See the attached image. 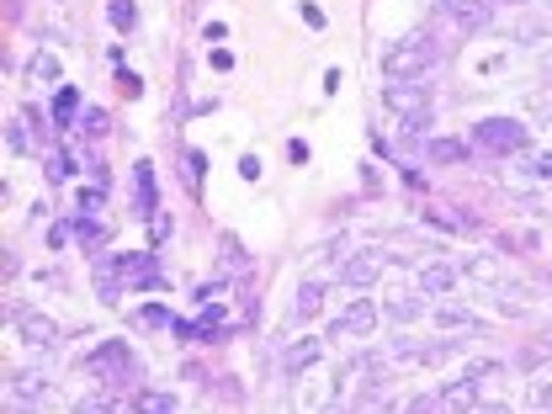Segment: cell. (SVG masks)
I'll list each match as a JSON object with an SVG mask.
<instances>
[{"mask_svg": "<svg viewBox=\"0 0 552 414\" xmlns=\"http://www.w3.org/2000/svg\"><path fill=\"white\" fill-rule=\"evenodd\" d=\"M436 64H441V43L436 37H404V43H393L383 53V74L388 80H420Z\"/></svg>", "mask_w": 552, "mask_h": 414, "instance_id": "1", "label": "cell"}, {"mask_svg": "<svg viewBox=\"0 0 552 414\" xmlns=\"http://www.w3.org/2000/svg\"><path fill=\"white\" fill-rule=\"evenodd\" d=\"M526 122H516V117H489V122H478L473 128V144L484 149V154H516V149H526Z\"/></svg>", "mask_w": 552, "mask_h": 414, "instance_id": "2", "label": "cell"}, {"mask_svg": "<svg viewBox=\"0 0 552 414\" xmlns=\"http://www.w3.org/2000/svg\"><path fill=\"white\" fill-rule=\"evenodd\" d=\"M388 106L393 112H404V117H420V112H431V85L425 80H388Z\"/></svg>", "mask_w": 552, "mask_h": 414, "instance_id": "3", "label": "cell"}, {"mask_svg": "<svg viewBox=\"0 0 552 414\" xmlns=\"http://www.w3.org/2000/svg\"><path fill=\"white\" fill-rule=\"evenodd\" d=\"M441 404H447V414H478V404H484V378H457V383H447L441 388Z\"/></svg>", "mask_w": 552, "mask_h": 414, "instance_id": "4", "label": "cell"}, {"mask_svg": "<svg viewBox=\"0 0 552 414\" xmlns=\"http://www.w3.org/2000/svg\"><path fill=\"white\" fill-rule=\"evenodd\" d=\"M340 277H346V287H351V293H367V287L383 277V255H377V250H356V255L340 266Z\"/></svg>", "mask_w": 552, "mask_h": 414, "instance_id": "5", "label": "cell"}, {"mask_svg": "<svg viewBox=\"0 0 552 414\" xmlns=\"http://www.w3.org/2000/svg\"><path fill=\"white\" fill-rule=\"evenodd\" d=\"M372 330H377V303H367V298L356 293V303H351V309H346V314L335 319V335H351V340H367Z\"/></svg>", "mask_w": 552, "mask_h": 414, "instance_id": "6", "label": "cell"}, {"mask_svg": "<svg viewBox=\"0 0 552 414\" xmlns=\"http://www.w3.org/2000/svg\"><path fill=\"white\" fill-rule=\"evenodd\" d=\"M11 324H16V335H21L27 346H43V351H48V346H58V324H53L48 314H37V309H21Z\"/></svg>", "mask_w": 552, "mask_h": 414, "instance_id": "7", "label": "cell"}, {"mask_svg": "<svg viewBox=\"0 0 552 414\" xmlns=\"http://www.w3.org/2000/svg\"><path fill=\"white\" fill-rule=\"evenodd\" d=\"M441 11H447V21L457 27V32H484L489 27V0H441Z\"/></svg>", "mask_w": 552, "mask_h": 414, "instance_id": "8", "label": "cell"}, {"mask_svg": "<svg viewBox=\"0 0 552 414\" xmlns=\"http://www.w3.org/2000/svg\"><path fill=\"white\" fill-rule=\"evenodd\" d=\"M319 356H324L319 335H303V340H292V346L282 351V372H287V378H303L308 367H319Z\"/></svg>", "mask_w": 552, "mask_h": 414, "instance_id": "9", "label": "cell"}, {"mask_svg": "<svg viewBox=\"0 0 552 414\" xmlns=\"http://www.w3.org/2000/svg\"><path fill=\"white\" fill-rule=\"evenodd\" d=\"M90 367H96V372H106L112 383H122V378L133 372V356H128V346H122V340H106V346L90 356Z\"/></svg>", "mask_w": 552, "mask_h": 414, "instance_id": "10", "label": "cell"}, {"mask_svg": "<svg viewBox=\"0 0 552 414\" xmlns=\"http://www.w3.org/2000/svg\"><path fill=\"white\" fill-rule=\"evenodd\" d=\"M452 287H457V266H452V261H431V266H420V293L447 298Z\"/></svg>", "mask_w": 552, "mask_h": 414, "instance_id": "11", "label": "cell"}, {"mask_svg": "<svg viewBox=\"0 0 552 414\" xmlns=\"http://www.w3.org/2000/svg\"><path fill=\"white\" fill-rule=\"evenodd\" d=\"M468 154H473V149H468L463 138H431V144H425V160H431V165H468Z\"/></svg>", "mask_w": 552, "mask_h": 414, "instance_id": "12", "label": "cell"}, {"mask_svg": "<svg viewBox=\"0 0 552 414\" xmlns=\"http://www.w3.org/2000/svg\"><path fill=\"white\" fill-rule=\"evenodd\" d=\"M324 293H330L324 282H303V287H298V298H292V314H298V319H314V314L324 309Z\"/></svg>", "mask_w": 552, "mask_h": 414, "instance_id": "13", "label": "cell"}, {"mask_svg": "<svg viewBox=\"0 0 552 414\" xmlns=\"http://www.w3.org/2000/svg\"><path fill=\"white\" fill-rule=\"evenodd\" d=\"M58 74H64V69H58V59H53V53H48V48H43V53H32V59H27V80H32V85H53V80H58Z\"/></svg>", "mask_w": 552, "mask_h": 414, "instance_id": "14", "label": "cell"}, {"mask_svg": "<svg viewBox=\"0 0 552 414\" xmlns=\"http://www.w3.org/2000/svg\"><path fill=\"white\" fill-rule=\"evenodd\" d=\"M436 324L468 335V330H478V314H473V309H457V303H441V309H436Z\"/></svg>", "mask_w": 552, "mask_h": 414, "instance_id": "15", "label": "cell"}, {"mask_svg": "<svg viewBox=\"0 0 552 414\" xmlns=\"http://www.w3.org/2000/svg\"><path fill=\"white\" fill-rule=\"evenodd\" d=\"M330 394H335V383H319V388H314L308 378H298V410H303V414L324 410V404H330Z\"/></svg>", "mask_w": 552, "mask_h": 414, "instance_id": "16", "label": "cell"}, {"mask_svg": "<svg viewBox=\"0 0 552 414\" xmlns=\"http://www.w3.org/2000/svg\"><path fill=\"white\" fill-rule=\"evenodd\" d=\"M5 388H11L16 399H43V394H48V383H43L37 372H5Z\"/></svg>", "mask_w": 552, "mask_h": 414, "instance_id": "17", "label": "cell"}, {"mask_svg": "<svg viewBox=\"0 0 552 414\" xmlns=\"http://www.w3.org/2000/svg\"><path fill=\"white\" fill-rule=\"evenodd\" d=\"M420 314H425V303H420V298H409V293H393V298H388V319H399V324H415Z\"/></svg>", "mask_w": 552, "mask_h": 414, "instance_id": "18", "label": "cell"}, {"mask_svg": "<svg viewBox=\"0 0 552 414\" xmlns=\"http://www.w3.org/2000/svg\"><path fill=\"white\" fill-rule=\"evenodd\" d=\"M202 176H207V160H202V149H186V154H181V181H186L191 191H202Z\"/></svg>", "mask_w": 552, "mask_h": 414, "instance_id": "19", "label": "cell"}, {"mask_svg": "<svg viewBox=\"0 0 552 414\" xmlns=\"http://www.w3.org/2000/svg\"><path fill=\"white\" fill-rule=\"evenodd\" d=\"M138 213L149 218V213H159V197H154V170H149V160L138 165Z\"/></svg>", "mask_w": 552, "mask_h": 414, "instance_id": "20", "label": "cell"}, {"mask_svg": "<svg viewBox=\"0 0 552 414\" xmlns=\"http://www.w3.org/2000/svg\"><path fill=\"white\" fill-rule=\"evenodd\" d=\"M542 362H552V330H542L537 340H526V351H521V367H526V372L542 367Z\"/></svg>", "mask_w": 552, "mask_h": 414, "instance_id": "21", "label": "cell"}, {"mask_svg": "<svg viewBox=\"0 0 552 414\" xmlns=\"http://www.w3.org/2000/svg\"><path fill=\"white\" fill-rule=\"evenodd\" d=\"M218 250H223V255H218V271H223V277H229V271H245V266H250V255L239 250V239H223Z\"/></svg>", "mask_w": 552, "mask_h": 414, "instance_id": "22", "label": "cell"}, {"mask_svg": "<svg viewBox=\"0 0 552 414\" xmlns=\"http://www.w3.org/2000/svg\"><path fill=\"white\" fill-rule=\"evenodd\" d=\"M138 324H144V330H175L170 309H159V303H144V309H138Z\"/></svg>", "mask_w": 552, "mask_h": 414, "instance_id": "23", "label": "cell"}, {"mask_svg": "<svg viewBox=\"0 0 552 414\" xmlns=\"http://www.w3.org/2000/svg\"><path fill=\"white\" fill-rule=\"evenodd\" d=\"M74 106H80V96H74V90L64 85V90L53 96V122H58V128H69V117H74Z\"/></svg>", "mask_w": 552, "mask_h": 414, "instance_id": "24", "label": "cell"}, {"mask_svg": "<svg viewBox=\"0 0 552 414\" xmlns=\"http://www.w3.org/2000/svg\"><path fill=\"white\" fill-rule=\"evenodd\" d=\"M138 414H175L170 394H138Z\"/></svg>", "mask_w": 552, "mask_h": 414, "instance_id": "25", "label": "cell"}, {"mask_svg": "<svg viewBox=\"0 0 552 414\" xmlns=\"http://www.w3.org/2000/svg\"><path fill=\"white\" fill-rule=\"evenodd\" d=\"M74 414H117V404H112V394H85L74 404Z\"/></svg>", "mask_w": 552, "mask_h": 414, "instance_id": "26", "label": "cell"}, {"mask_svg": "<svg viewBox=\"0 0 552 414\" xmlns=\"http://www.w3.org/2000/svg\"><path fill=\"white\" fill-rule=\"evenodd\" d=\"M74 170H80V165H74V160H69V149H58V154H53V160H48V181H69V176H74Z\"/></svg>", "mask_w": 552, "mask_h": 414, "instance_id": "27", "label": "cell"}, {"mask_svg": "<svg viewBox=\"0 0 552 414\" xmlns=\"http://www.w3.org/2000/svg\"><path fill=\"white\" fill-rule=\"evenodd\" d=\"M74 239H80V245H101V239H106V229H101V223H96V218L85 213V218L74 223Z\"/></svg>", "mask_w": 552, "mask_h": 414, "instance_id": "28", "label": "cell"}, {"mask_svg": "<svg viewBox=\"0 0 552 414\" xmlns=\"http://www.w3.org/2000/svg\"><path fill=\"white\" fill-rule=\"evenodd\" d=\"M106 11H112L117 32H133V0H106Z\"/></svg>", "mask_w": 552, "mask_h": 414, "instance_id": "29", "label": "cell"}, {"mask_svg": "<svg viewBox=\"0 0 552 414\" xmlns=\"http://www.w3.org/2000/svg\"><path fill=\"white\" fill-rule=\"evenodd\" d=\"M404 414H447V404H441V394H420V399H409Z\"/></svg>", "mask_w": 552, "mask_h": 414, "instance_id": "30", "label": "cell"}, {"mask_svg": "<svg viewBox=\"0 0 552 414\" xmlns=\"http://www.w3.org/2000/svg\"><path fill=\"white\" fill-rule=\"evenodd\" d=\"M80 128H85L90 138H101V133H106V112H101V106H90V112L80 117Z\"/></svg>", "mask_w": 552, "mask_h": 414, "instance_id": "31", "label": "cell"}, {"mask_svg": "<svg viewBox=\"0 0 552 414\" xmlns=\"http://www.w3.org/2000/svg\"><path fill=\"white\" fill-rule=\"evenodd\" d=\"M5 144H11L16 154H27V149H32V138H27V128H21V122H5Z\"/></svg>", "mask_w": 552, "mask_h": 414, "instance_id": "32", "label": "cell"}, {"mask_svg": "<svg viewBox=\"0 0 552 414\" xmlns=\"http://www.w3.org/2000/svg\"><path fill=\"white\" fill-rule=\"evenodd\" d=\"M69 239H74V229H69V223H53V229H48V245H53V250H64Z\"/></svg>", "mask_w": 552, "mask_h": 414, "instance_id": "33", "label": "cell"}, {"mask_svg": "<svg viewBox=\"0 0 552 414\" xmlns=\"http://www.w3.org/2000/svg\"><path fill=\"white\" fill-rule=\"evenodd\" d=\"M239 176H245V181H255V176H260V160H255V154H245V160H239Z\"/></svg>", "mask_w": 552, "mask_h": 414, "instance_id": "34", "label": "cell"}, {"mask_svg": "<svg viewBox=\"0 0 552 414\" xmlns=\"http://www.w3.org/2000/svg\"><path fill=\"white\" fill-rule=\"evenodd\" d=\"M96 207H101V191H96V186H90V191H80V213H96Z\"/></svg>", "mask_w": 552, "mask_h": 414, "instance_id": "35", "label": "cell"}, {"mask_svg": "<svg viewBox=\"0 0 552 414\" xmlns=\"http://www.w3.org/2000/svg\"><path fill=\"white\" fill-rule=\"evenodd\" d=\"M532 170H537V176L548 181V176H552V154H537V160H532Z\"/></svg>", "mask_w": 552, "mask_h": 414, "instance_id": "36", "label": "cell"}, {"mask_svg": "<svg viewBox=\"0 0 552 414\" xmlns=\"http://www.w3.org/2000/svg\"><path fill=\"white\" fill-rule=\"evenodd\" d=\"M478 414H510L505 404H478Z\"/></svg>", "mask_w": 552, "mask_h": 414, "instance_id": "37", "label": "cell"}, {"mask_svg": "<svg viewBox=\"0 0 552 414\" xmlns=\"http://www.w3.org/2000/svg\"><path fill=\"white\" fill-rule=\"evenodd\" d=\"M542 404H548V410H552V383H548V388H542Z\"/></svg>", "mask_w": 552, "mask_h": 414, "instance_id": "38", "label": "cell"}, {"mask_svg": "<svg viewBox=\"0 0 552 414\" xmlns=\"http://www.w3.org/2000/svg\"><path fill=\"white\" fill-rule=\"evenodd\" d=\"M11 414H32V410H11Z\"/></svg>", "mask_w": 552, "mask_h": 414, "instance_id": "39", "label": "cell"}, {"mask_svg": "<svg viewBox=\"0 0 552 414\" xmlns=\"http://www.w3.org/2000/svg\"><path fill=\"white\" fill-rule=\"evenodd\" d=\"M505 5H521V0H505Z\"/></svg>", "mask_w": 552, "mask_h": 414, "instance_id": "40", "label": "cell"}]
</instances>
